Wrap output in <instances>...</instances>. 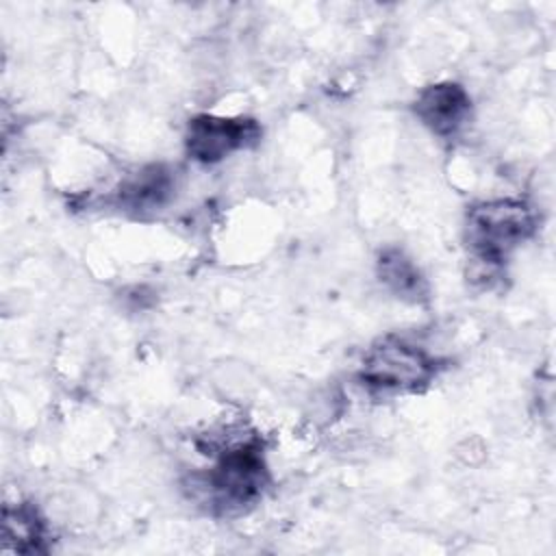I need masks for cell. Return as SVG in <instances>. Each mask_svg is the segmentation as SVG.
Wrapping results in <instances>:
<instances>
[{
  "label": "cell",
  "mask_w": 556,
  "mask_h": 556,
  "mask_svg": "<svg viewBox=\"0 0 556 556\" xmlns=\"http://www.w3.org/2000/svg\"><path fill=\"white\" fill-rule=\"evenodd\" d=\"M176 191V167L165 161H152L126 174L104 202L128 217L146 219L165 211L174 202Z\"/></svg>",
  "instance_id": "5b68a950"
},
{
  "label": "cell",
  "mask_w": 556,
  "mask_h": 556,
  "mask_svg": "<svg viewBox=\"0 0 556 556\" xmlns=\"http://www.w3.org/2000/svg\"><path fill=\"white\" fill-rule=\"evenodd\" d=\"M447 367V361L421 343L384 334L361 356L356 382L371 395H406L426 391Z\"/></svg>",
  "instance_id": "3957f363"
},
{
  "label": "cell",
  "mask_w": 556,
  "mask_h": 556,
  "mask_svg": "<svg viewBox=\"0 0 556 556\" xmlns=\"http://www.w3.org/2000/svg\"><path fill=\"white\" fill-rule=\"evenodd\" d=\"M263 139V126L252 115L195 113L185 126V154L198 165H217L228 156L252 150Z\"/></svg>",
  "instance_id": "277c9868"
},
{
  "label": "cell",
  "mask_w": 556,
  "mask_h": 556,
  "mask_svg": "<svg viewBox=\"0 0 556 556\" xmlns=\"http://www.w3.org/2000/svg\"><path fill=\"white\" fill-rule=\"evenodd\" d=\"M378 282L400 302L421 306L430 302V282L417 261L397 245H384L374 261Z\"/></svg>",
  "instance_id": "52a82bcc"
},
{
  "label": "cell",
  "mask_w": 556,
  "mask_h": 556,
  "mask_svg": "<svg viewBox=\"0 0 556 556\" xmlns=\"http://www.w3.org/2000/svg\"><path fill=\"white\" fill-rule=\"evenodd\" d=\"M410 109L417 122L443 141L458 139L473 119L471 93L456 80H437L421 87Z\"/></svg>",
  "instance_id": "8992f818"
},
{
  "label": "cell",
  "mask_w": 556,
  "mask_h": 556,
  "mask_svg": "<svg viewBox=\"0 0 556 556\" xmlns=\"http://www.w3.org/2000/svg\"><path fill=\"white\" fill-rule=\"evenodd\" d=\"M204 439L206 443L200 439L198 447L211 465L187 476L189 497L215 517L248 513L271 484L263 437L243 426H228L222 434Z\"/></svg>",
  "instance_id": "6da1fadb"
},
{
  "label": "cell",
  "mask_w": 556,
  "mask_h": 556,
  "mask_svg": "<svg viewBox=\"0 0 556 556\" xmlns=\"http://www.w3.org/2000/svg\"><path fill=\"white\" fill-rule=\"evenodd\" d=\"M52 530L35 502H9L2 508V552L4 554H48Z\"/></svg>",
  "instance_id": "ba28073f"
},
{
  "label": "cell",
  "mask_w": 556,
  "mask_h": 556,
  "mask_svg": "<svg viewBox=\"0 0 556 556\" xmlns=\"http://www.w3.org/2000/svg\"><path fill=\"white\" fill-rule=\"evenodd\" d=\"M539 224V208L519 195L469 204L463 222V243L471 263L469 276L482 287H493L495 280L504 278L510 256L536 235Z\"/></svg>",
  "instance_id": "7a4b0ae2"
}]
</instances>
